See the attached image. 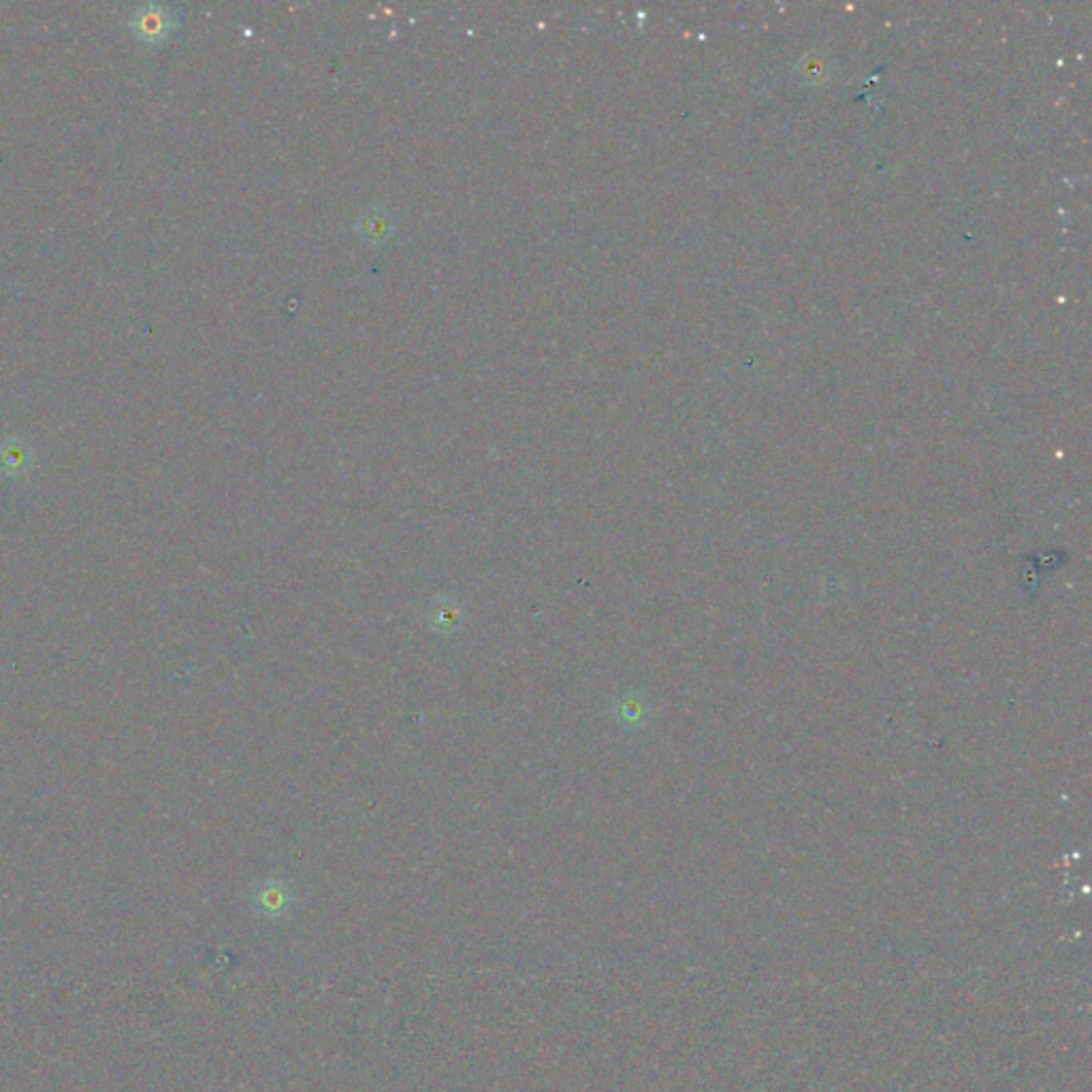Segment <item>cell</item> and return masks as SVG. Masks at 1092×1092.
<instances>
[{
  "label": "cell",
  "mask_w": 1092,
  "mask_h": 1092,
  "mask_svg": "<svg viewBox=\"0 0 1092 1092\" xmlns=\"http://www.w3.org/2000/svg\"><path fill=\"white\" fill-rule=\"evenodd\" d=\"M178 22L180 17L171 7L148 3L132 11L130 29L136 39L156 45L173 35V31L178 29Z\"/></svg>",
  "instance_id": "cell-1"
},
{
  "label": "cell",
  "mask_w": 1092,
  "mask_h": 1092,
  "mask_svg": "<svg viewBox=\"0 0 1092 1092\" xmlns=\"http://www.w3.org/2000/svg\"><path fill=\"white\" fill-rule=\"evenodd\" d=\"M468 621L466 607H463L455 595L438 593L431 597V602L425 611V623L433 634L440 636H453L463 630V625Z\"/></svg>",
  "instance_id": "cell-2"
},
{
  "label": "cell",
  "mask_w": 1092,
  "mask_h": 1092,
  "mask_svg": "<svg viewBox=\"0 0 1092 1092\" xmlns=\"http://www.w3.org/2000/svg\"><path fill=\"white\" fill-rule=\"evenodd\" d=\"M295 903L292 888L282 880H265L252 894V905L263 915H284Z\"/></svg>",
  "instance_id": "cell-3"
},
{
  "label": "cell",
  "mask_w": 1092,
  "mask_h": 1092,
  "mask_svg": "<svg viewBox=\"0 0 1092 1092\" xmlns=\"http://www.w3.org/2000/svg\"><path fill=\"white\" fill-rule=\"evenodd\" d=\"M33 451L22 438H7L0 442V468L7 474H22L31 468Z\"/></svg>",
  "instance_id": "cell-4"
},
{
  "label": "cell",
  "mask_w": 1092,
  "mask_h": 1092,
  "mask_svg": "<svg viewBox=\"0 0 1092 1092\" xmlns=\"http://www.w3.org/2000/svg\"><path fill=\"white\" fill-rule=\"evenodd\" d=\"M393 231L395 223L387 209H372L359 221V233L369 243H385Z\"/></svg>",
  "instance_id": "cell-5"
},
{
  "label": "cell",
  "mask_w": 1092,
  "mask_h": 1092,
  "mask_svg": "<svg viewBox=\"0 0 1092 1092\" xmlns=\"http://www.w3.org/2000/svg\"><path fill=\"white\" fill-rule=\"evenodd\" d=\"M613 711L617 715V719L621 724H636L642 715V702L636 698V696H625V698H619L613 706Z\"/></svg>",
  "instance_id": "cell-6"
}]
</instances>
